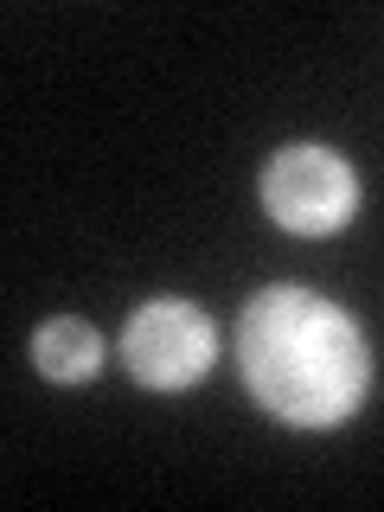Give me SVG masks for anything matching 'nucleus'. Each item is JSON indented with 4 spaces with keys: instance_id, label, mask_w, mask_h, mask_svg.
<instances>
[{
    "instance_id": "f257e3e1",
    "label": "nucleus",
    "mask_w": 384,
    "mask_h": 512,
    "mask_svg": "<svg viewBox=\"0 0 384 512\" xmlns=\"http://www.w3.org/2000/svg\"><path fill=\"white\" fill-rule=\"evenodd\" d=\"M237 372L276 423L333 429L372 391V346L340 301L276 282L237 314Z\"/></svg>"
},
{
    "instance_id": "f03ea898",
    "label": "nucleus",
    "mask_w": 384,
    "mask_h": 512,
    "mask_svg": "<svg viewBox=\"0 0 384 512\" xmlns=\"http://www.w3.org/2000/svg\"><path fill=\"white\" fill-rule=\"evenodd\" d=\"M263 212L288 237H333L359 212V173H352L346 154L320 148V141L282 148L263 167Z\"/></svg>"
},
{
    "instance_id": "7ed1b4c3",
    "label": "nucleus",
    "mask_w": 384,
    "mask_h": 512,
    "mask_svg": "<svg viewBox=\"0 0 384 512\" xmlns=\"http://www.w3.org/2000/svg\"><path fill=\"white\" fill-rule=\"evenodd\" d=\"M122 359L148 391H192L218 365V327L199 301L160 295L128 314L122 327Z\"/></svg>"
},
{
    "instance_id": "20e7f679",
    "label": "nucleus",
    "mask_w": 384,
    "mask_h": 512,
    "mask_svg": "<svg viewBox=\"0 0 384 512\" xmlns=\"http://www.w3.org/2000/svg\"><path fill=\"white\" fill-rule=\"evenodd\" d=\"M32 365L52 384H84V378L103 372V333L77 314H58L32 333Z\"/></svg>"
}]
</instances>
